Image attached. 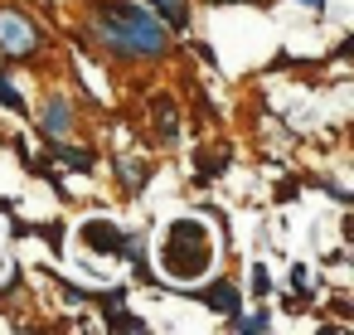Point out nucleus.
<instances>
[{"label":"nucleus","instance_id":"obj_1","mask_svg":"<svg viewBox=\"0 0 354 335\" xmlns=\"http://www.w3.org/2000/svg\"><path fill=\"white\" fill-rule=\"evenodd\" d=\"M107 20H112V30H117V39H122V49H127V64H156V59H165L170 54V30L146 10V6H97Z\"/></svg>","mask_w":354,"mask_h":335},{"label":"nucleus","instance_id":"obj_2","mask_svg":"<svg viewBox=\"0 0 354 335\" xmlns=\"http://www.w3.org/2000/svg\"><path fill=\"white\" fill-rule=\"evenodd\" d=\"M209 262H214L209 228H204L194 214L175 219V224L165 228V238H160V267H165V277H180V282H189V277L209 272Z\"/></svg>","mask_w":354,"mask_h":335},{"label":"nucleus","instance_id":"obj_3","mask_svg":"<svg viewBox=\"0 0 354 335\" xmlns=\"http://www.w3.org/2000/svg\"><path fill=\"white\" fill-rule=\"evenodd\" d=\"M44 44H49L44 30L20 6H0V54H6V59H35Z\"/></svg>","mask_w":354,"mask_h":335},{"label":"nucleus","instance_id":"obj_4","mask_svg":"<svg viewBox=\"0 0 354 335\" xmlns=\"http://www.w3.org/2000/svg\"><path fill=\"white\" fill-rule=\"evenodd\" d=\"M73 122H78V107H73L68 98H44V107H39V136H44V141L68 136Z\"/></svg>","mask_w":354,"mask_h":335},{"label":"nucleus","instance_id":"obj_5","mask_svg":"<svg viewBox=\"0 0 354 335\" xmlns=\"http://www.w3.org/2000/svg\"><path fill=\"white\" fill-rule=\"evenodd\" d=\"M189 296H199V301L214 306L218 316H238V311H243V296H238V282H233V277H214L204 291H189Z\"/></svg>","mask_w":354,"mask_h":335},{"label":"nucleus","instance_id":"obj_6","mask_svg":"<svg viewBox=\"0 0 354 335\" xmlns=\"http://www.w3.org/2000/svg\"><path fill=\"white\" fill-rule=\"evenodd\" d=\"M78 238H83V248H93V253H112L117 257V248H122V228L117 224H107V219H88L83 228H78Z\"/></svg>","mask_w":354,"mask_h":335},{"label":"nucleus","instance_id":"obj_7","mask_svg":"<svg viewBox=\"0 0 354 335\" xmlns=\"http://www.w3.org/2000/svg\"><path fill=\"white\" fill-rule=\"evenodd\" d=\"M44 146H49V156H59V165L73 170V175H88V170L97 165V151H93V146H68L64 136H59V141H44Z\"/></svg>","mask_w":354,"mask_h":335},{"label":"nucleus","instance_id":"obj_8","mask_svg":"<svg viewBox=\"0 0 354 335\" xmlns=\"http://www.w3.org/2000/svg\"><path fill=\"white\" fill-rule=\"evenodd\" d=\"M146 10H151L165 30H189V20H194L189 0H146Z\"/></svg>","mask_w":354,"mask_h":335},{"label":"nucleus","instance_id":"obj_9","mask_svg":"<svg viewBox=\"0 0 354 335\" xmlns=\"http://www.w3.org/2000/svg\"><path fill=\"white\" fill-rule=\"evenodd\" d=\"M117 180H122V190H127V194H141V190H146V180H151V161H141V156L117 161Z\"/></svg>","mask_w":354,"mask_h":335},{"label":"nucleus","instance_id":"obj_10","mask_svg":"<svg viewBox=\"0 0 354 335\" xmlns=\"http://www.w3.org/2000/svg\"><path fill=\"white\" fill-rule=\"evenodd\" d=\"M102 316H107V330L146 335V320H141V316H131V311H127V301H107V306H102Z\"/></svg>","mask_w":354,"mask_h":335},{"label":"nucleus","instance_id":"obj_11","mask_svg":"<svg viewBox=\"0 0 354 335\" xmlns=\"http://www.w3.org/2000/svg\"><path fill=\"white\" fill-rule=\"evenodd\" d=\"M228 330H243V335H262V330H272V311H252V316H228Z\"/></svg>","mask_w":354,"mask_h":335},{"label":"nucleus","instance_id":"obj_12","mask_svg":"<svg viewBox=\"0 0 354 335\" xmlns=\"http://www.w3.org/2000/svg\"><path fill=\"white\" fill-rule=\"evenodd\" d=\"M156 136H160V146H175V136H180V117L170 102H160V112H156Z\"/></svg>","mask_w":354,"mask_h":335},{"label":"nucleus","instance_id":"obj_13","mask_svg":"<svg viewBox=\"0 0 354 335\" xmlns=\"http://www.w3.org/2000/svg\"><path fill=\"white\" fill-rule=\"evenodd\" d=\"M0 107H10L15 117H25V112H30V102L20 98V88H15V83H10L6 73H0Z\"/></svg>","mask_w":354,"mask_h":335},{"label":"nucleus","instance_id":"obj_14","mask_svg":"<svg viewBox=\"0 0 354 335\" xmlns=\"http://www.w3.org/2000/svg\"><path fill=\"white\" fill-rule=\"evenodd\" d=\"M39 238H44L54 253H64V224H59V219H54V224H39Z\"/></svg>","mask_w":354,"mask_h":335},{"label":"nucleus","instance_id":"obj_15","mask_svg":"<svg viewBox=\"0 0 354 335\" xmlns=\"http://www.w3.org/2000/svg\"><path fill=\"white\" fill-rule=\"evenodd\" d=\"M248 287H252V296H267V291H272V277H267V267H252V282H248Z\"/></svg>","mask_w":354,"mask_h":335},{"label":"nucleus","instance_id":"obj_16","mask_svg":"<svg viewBox=\"0 0 354 335\" xmlns=\"http://www.w3.org/2000/svg\"><path fill=\"white\" fill-rule=\"evenodd\" d=\"M296 194H301L296 180H281V185H277V204H296Z\"/></svg>","mask_w":354,"mask_h":335},{"label":"nucleus","instance_id":"obj_17","mask_svg":"<svg viewBox=\"0 0 354 335\" xmlns=\"http://www.w3.org/2000/svg\"><path fill=\"white\" fill-rule=\"evenodd\" d=\"M291 287H296L301 296H310V287H315V282H310V272H306V267H291Z\"/></svg>","mask_w":354,"mask_h":335},{"label":"nucleus","instance_id":"obj_18","mask_svg":"<svg viewBox=\"0 0 354 335\" xmlns=\"http://www.w3.org/2000/svg\"><path fill=\"white\" fill-rule=\"evenodd\" d=\"M209 6H262V0H209Z\"/></svg>","mask_w":354,"mask_h":335},{"label":"nucleus","instance_id":"obj_19","mask_svg":"<svg viewBox=\"0 0 354 335\" xmlns=\"http://www.w3.org/2000/svg\"><path fill=\"white\" fill-rule=\"evenodd\" d=\"M296 6H306V10H315V15H320V10H325V0H296Z\"/></svg>","mask_w":354,"mask_h":335},{"label":"nucleus","instance_id":"obj_20","mask_svg":"<svg viewBox=\"0 0 354 335\" xmlns=\"http://www.w3.org/2000/svg\"><path fill=\"white\" fill-rule=\"evenodd\" d=\"M0 214H15V199H0Z\"/></svg>","mask_w":354,"mask_h":335}]
</instances>
